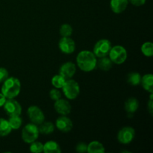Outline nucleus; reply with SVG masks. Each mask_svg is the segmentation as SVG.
<instances>
[{
  "instance_id": "obj_21",
  "label": "nucleus",
  "mask_w": 153,
  "mask_h": 153,
  "mask_svg": "<svg viewBox=\"0 0 153 153\" xmlns=\"http://www.w3.org/2000/svg\"><path fill=\"white\" fill-rule=\"evenodd\" d=\"M39 132L43 134H49L53 132L55 130V126L53 123L51 122H44L43 121L41 124H40V127L38 128Z\"/></svg>"
},
{
  "instance_id": "obj_10",
  "label": "nucleus",
  "mask_w": 153,
  "mask_h": 153,
  "mask_svg": "<svg viewBox=\"0 0 153 153\" xmlns=\"http://www.w3.org/2000/svg\"><path fill=\"white\" fill-rule=\"evenodd\" d=\"M58 46L61 52L65 54L73 53L76 49V43L70 37H62L60 40Z\"/></svg>"
},
{
  "instance_id": "obj_25",
  "label": "nucleus",
  "mask_w": 153,
  "mask_h": 153,
  "mask_svg": "<svg viewBox=\"0 0 153 153\" xmlns=\"http://www.w3.org/2000/svg\"><path fill=\"white\" fill-rule=\"evenodd\" d=\"M141 52L145 56L152 57L153 55V44L150 42L144 43L141 46Z\"/></svg>"
},
{
  "instance_id": "obj_20",
  "label": "nucleus",
  "mask_w": 153,
  "mask_h": 153,
  "mask_svg": "<svg viewBox=\"0 0 153 153\" xmlns=\"http://www.w3.org/2000/svg\"><path fill=\"white\" fill-rule=\"evenodd\" d=\"M11 127L9 124L8 121L3 118H0V136L4 137L11 132Z\"/></svg>"
},
{
  "instance_id": "obj_17",
  "label": "nucleus",
  "mask_w": 153,
  "mask_h": 153,
  "mask_svg": "<svg viewBox=\"0 0 153 153\" xmlns=\"http://www.w3.org/2000/svg\"><path fill=\"white\" fill-rule=\"evenodd\" d=\"M45 153H60L61 152L59 144L54 140H49L43 145V151Z\"/></svg>"
},
{
  "instance_id": "obj_4",
  "label": "nucleus",
  "mask_w": 153,
  "mask_h": 153,
  "mask_svg": "<svg viewBox=\"0 0 153 153\" xmlns=\"http://www.w3.org/2000/svg\"><path fill=\"white\" fill-rule=\"evenodd\" d=\"M39 135L38 127L36 124L29 123L22 130V138L25 143H31L35 141Z\"/></svg>"
},
{
  "instance_id": "obj_19",
  "label": "nucleus",
  "mask_w": 153,
  "mask_h": 153,
  "mask_svg": "<svg viewBox=\"0 0 153 153\" xmlns=\"http://www.w3.org/2000/svg\"><path fill=\"white\" fill-rule=\"evenodd\" d=\"M88 152L89 153H103L105 148L99 141H92L88 146Z\"/></svg>"
},
{
  "instance_id": "obj_9",
  "label": "nucleus",
  "mask_w": 153,
  "mask_h": 153,
  "mask_svg": "<svg viewBox=\"0 0 153 153\" xmlns=\"http://www.w3.org/2000/svg\"><path fill=\"white\" fill-rule=\"evenodd\" d=\"M28 113L29 119L31 120V122L36 125H40L44 121L45 116L43 112L42 111L41 109L37 106L31 105L28 108Z\"/></svg>"
},
{
  "instance_id": "obj_8",
  "label": "nucleus",
  "mask_w": 153,
  "mask_h": 153,
  "mask_svg": "<svg viewBox=\"0 0 153 153\" xmlns=\"http://www.w3.org/2000/svg\"><path fill=\"white\" fill-rule=\"evenodd\" d=\"M3 106L9 117L19 116L22 113V107L20 104L13 99H7Z\"/></svg>"
},
{
  "instance_id": "obj_18",
  "label": "nucleus",
  "mask_w": 153,
  "mask_h": 153,
  "mask_svg": "<svg viewBox=\"0 0 153 153\" xmlns=\"http://www.w3.org/2000/svg\"><path fill=\"white\" fill-rule=\"evenodd\" d=\"M112 61L110 58H107L106 56L102 57L97 63V65H98L99 68L102 71H108L112 67Z\"/></svg>"
},
{
  "instance_id": "obj_12",
  "label": "nucleus",
  "mask_w": 153,
  "mask_h": 153,
  "mask_svg": "<svg viewBox=\"0 0 153 153\" xmlns=\"http://www.w3.org/2000/svg\"><path fill=\"white\" fill-rule=\"evenodd\" d=\"M56 126L58 129L63 132H68L73 128V122L70 118L65 115L59 117L56 120Z\"/></svg>"
},
{
  "instance_id": "obj_14",
  "label": "nucleus",
  "mask_w": 153,
  "mask_h": 153,
  "mask_svg": "<svg viewBox=\"0 0 153 153\" xmlns=\"http://www.w3.org/2000/svg\"><path fill=\"white\" fill-rule=\"evenodd\" d=\"M128 2V0H111V8L115 13H120L126 10Z\"/></svg>"
},
{
  "instance_id": "obj_30",
  "label": "nucleus",
  "mask_w": 153,
  "mask_h": 153,
  "mask_svg": "<svg viewBox=\"0 0 153 153\" xmlns=\"http://www.w3.org/2000/svg\"><path fill=\"white\" fill-rule=\"evenodd\" d=\"M76 151L78 152L83 153L88 152V145L85 144V143H79V144L76 146Z\"/></svg>"
},
{
  "instance_id": "obj_11",
  "label": "nucleus",
  "mask_w": 153,
  "mask_h": 153,
  "mask_svg": "<svg viewBox=\"0 0 153 153\" xmlns=\"http://www.w3.org/2000/svg\"><path fill=\"white\" fill-rule=\"evenodd\" d=\"M76 72V65L73 62H67L63 64L59 70V74L65 79H70Z\"/></svg>"
},
{
  "instance_id": "obj_5",
  "label": "nucleus",
  "mask_w": 153,
  "mask_h": 153,
  "mask_svg": "<svg viewBox=\"0 0 153 153\" xmlns=\"http://www.w3.org/2000/svg\"><path fill=\"white\" fill-rule=\"evenodd\" d=\"M108 55L112 62L117 64H123L127 58L126 50L122 46H115L111 47Z\"/></svg>"
},
{
  "instance_id": "obj_31",
  "label": "nucleus",
  "mask_w": 153,
  "mask_h": 153,
  "mask_svg": "<svg viewBox=\"0 0 153 153\" xmlns=\"http://www.w3.org/2000/svg\"><path fill=\"white\" fill-rule=\"evenodd\" d=\"M128 1H129L133 5L135 6L143 5L146 2V0H128Z\"/></svg>"
},
{
  "instance_id": "obj_13",
  "label": "nucleus",
  "mask_w": 153,
  "mask_h": 153,
  "mask_svg": "<svg viewBox=\"0 0 153 153\" xmlns=\"http://www.w3.org/2000/svg\"><path fill=\"white\" fill-rule=\"evenodd\" d=\"M55 109L61 115H67L71 111V105L67 100L59 99L55 102Z\"/></svg>"
},
{
  "instance_id": "obj_24",
  "label": "nucleus",
  "mask_w": 153,
  "mask_h": 153,
  "mask_svg": "<svg viewBox=\"0 0 153 153\" xmlns=\"http://www.w3.org/2000/svg\"><path fill=\"white\" fill-rule=\"evenodd\" d=\"M66 80H67V79H64V78L63 77V76H61L60 74L55 75V76L52 79V84L55 88H56L57 89H59V88H62L64 83H65Z\"/></svg>"
},
{
  "instance_id": "obj_27",
  "label": "nucleus",
  "mask_w": 153,
  "mask_h": 153,
  "mask_svg": "<svg viewBox=\"0 0 153 153\" xmlns=\"http://www.w3.org/2000/svg\"><path fill=\"white\" fill-rule=\"evenodd\" d=\"M30 151L34 153H40L43 151V144L40 142H32L30 146Z\"/></svg>"
},
{
  "instance_id": "obj_28",
  "label": "nucleus",
  "mask_w": 153,
  "mask_h": 153,
  "mask_svg": "<svg viewBox=\"0 0 153 153\" xmlns=\"http://www.w3.org/2000/svg\"><path fill=\"white\" fill-rule=\"evenodd\" d=\"M49 97H50V98L52 99V100L56 101V100L61 99V94L58 89H52L51 90L50 92H49Z\"/></svg>"
},
{
  "instance_id": "obj_32",
  "label": "nucleus",
  "mask_w": 153,
  "mask_h": 153,
  "mask_svg": "<svg viewBox=\"0 0 153 153\" xmlns=\"http://www.w3.org/2000/svg\"><path fill=\"white\" fill-rule=\"evenodd\" d=\"M148 109H149V111L150 113V114L152 115V93L151 94L149 102L148 103Z\"/></svg>"
},
{
  "instance_id": "obj_23",
  "label": "nucleus",
  "mask_w": 153,
  "mask_h": 153,
  "mask_svg": "<svg viewBox=\"0 0 153 153\" xmlns=\"http://www.w3.org/2000/svg\"><path fill=\"white\" fill-rule=\"evenodd\" d=\"M7 121H8L12 129H18V128H19L22 123V119L19 116L10 117Z\"/></svg>"
},
{
  "instance_id": "obj_33",
  "label": "nucleus",
  "mask_w": 153,
  "mask_h": 153,
  "mask_svg": "<svg viewBox=\"0 0 153 153\" xmlns=\"http://www.w3.org/2000/svg\"><path fill=\"white\" fill-rule=\"evenodd\" d=\"M6 97L2 94H0V107H2L6 102Z\"/></svg>"
},
{
  "instance_id": "obj_26",
  "label": "nucleus",
  "mask_w": 153,
  "mask_h": 153,
  "mask_svg": "<svg viewBox=\"0 0 153 153\" xmlns=\"http://www.w3.org/2000/svg\"><path fill=\"white\" fill-rule=\"evenodd\" d=\"M72 33H73V28L69 24H63L60 28V34L62 37H70Z\"/></svg>"
},
{
  "instance_id": "obj_15",
  "label": "nucleus",
  "mask_w": 153,
  "mask_h": 153,
  "mask_svg": "<svg viewBox=\"0 0 153 153\" xmlns=\"http://www.w3.org/2000/svg\"><path fill=\"white\" fill-rule=\"evenodd\" d=\"M142 86L146 91L149 93H153V76L152 74H146L141 78Z\"/></svg>"
},
{
  "instance_id": "obj_22",
  "label": "nucleus",
  "mask_w": 153,
  "mask_h": 153,
  "mask_svg": "<svg viewBox=\"0 0 153 153\" xmlns=\"http://www.w3.org/2000/svg\"><path fill=\"white\" fill-rule=\"evenodd\" d=\"M141 82V76L138 73H131L127 76V82L129 85L136 86L140 84Z\"/></svg>"
},
{
  "instance_id": "obj_3",
  "label": "nucleus",
  "mask_w": 153,
  "mask_h": 153,
  "mask_svg": "<svg viewBox=\"0 0 153 153\" xmlns=\"http://www.w3.org/2000/svg\"><path fill=\"white\" fill-rule=\"evenodd\" d=\"M64 95L69 100H74L79 96L80 93V88L77 82L73 79H67L62 87Z\"/></svg>"
},
{
  "instance_id": "obj_1",
  "label": "nucleus",
  "mask_w": 153,
  "mask_h": 153,
  "mask_svg": "<svg viewBox=\"0 0 153 153\" xmlns=\"http://www.w3.org/2000/svg\"><path fill=\"white\" fill-rule=\"evenodd\" d=\"M79 68L85 72H91L97 67V60L94 52L84 50L79 52L76 58Z\"/></svg>"
},
{
  "instance_id": "obj_16",
  "label": "nucleus",
  "mask_w": 153,
  "mask_h": 153,
  "mask_svg": "<svg viewBox=\"0 0 153 153\" xmlns=\"http://www.w3.org/2000/svg\"><path fill=\"white\" fill-rule=\"evenodd\" d=\"M139 107V103L137 99L135 98H131L128 99L125 103V108L127 113L129 114H132L134 112L137 111V108Z\"/></svg>"
},
{
  "instance_id": "obj_29",
  "label": "nucleus",
  "mask_w": 153,
  "mask_h": 153,
  "mask_svg": "<svg viewBox=\"0 0 153 153\" xmlns=\"http://www.w3.org/2000/svg\"><path fill=\"white\" fill-rule=\"evenodd\" d=\"M8 78V72L5 68L0 67V83L4 82Z\"/></svg>"
},
{
  "instance_id": "obj_6",
  "label": "nucleus",
  "mask_w": 153,
  "mask_h": 153,
  "mask_svg": "<svg viewBox=\"0 0 153 153\" xmlns=\"http://www.w3.org/2000/svg\"><path fill=\"white\" fill-rule=\"evenodd\" d=\"M112 47L111 43L107 39H102L95 44L94 48V54L96 57L102 58L107 56Z\"/></svg>"
},
{
  "instance_id": "obj_2",
  "label": "nucleus",
  "mask_w": 153,
  "mask_h": 153,
  "mask_svg": "<svg viewBox=\"0 0 153 153\" xmlns=\"http://www.w3.org/2000/svg\"><path fill=\"white\" fill-rule=\"evenodd\" d=\"M21 89L20 82L14 77L7 78L3 82L1 87V94L6 99H13L19 95Z\"/></svg>"
},
{
  "instance_id": "obj_7",
  "label": "nucleus",
  "mask_w": 153,
  "mask_h": 153,
  "mask_svg": "<svg viewBox=\"0 0 153 153\" xmlns=\"http://www.w3.org/2000/svg\"><path fill=\"white\" fill-rule=\"evenodd\" d=\"M135 131L132 127L126 126L121 128L117 134V139L123 144H128L134 140Z\"/></svg>"
}]
</instances>
